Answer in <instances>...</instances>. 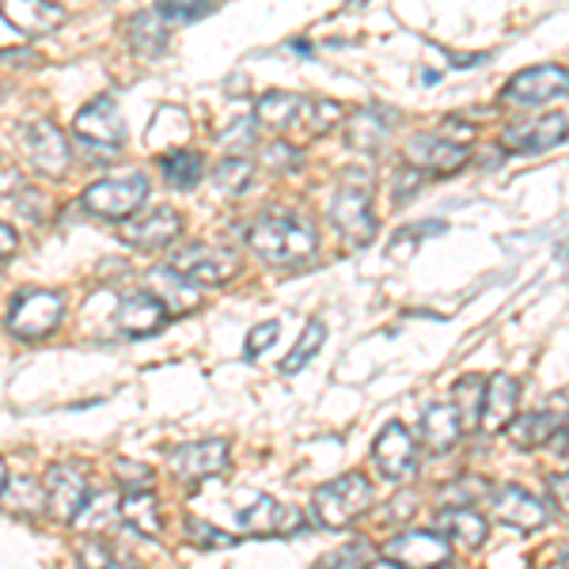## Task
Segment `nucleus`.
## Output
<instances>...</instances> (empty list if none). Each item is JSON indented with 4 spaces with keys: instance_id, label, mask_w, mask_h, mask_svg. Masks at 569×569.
I'll return each mask as SVG.
<instances>
[{
    "instance_id": "dca6fc26",
    "label": "nucleus",
    "mask_w": 569,
    "mask_h": 569,
    "mask_svg": "<svg viewBox=\"0 0 569 569\" xmlns=\"http://www.w3.org/2000/svg\"><path fill=\"white\" fill-rule=\"evenodd\" d=\"M520 402V383L509 372H498L490 380H482V399H479V429L482 433H501L509 429V421L517 418Z\"/></svg>"
},
{
    "instance_id": "5701e85b",
    "label": "nucleus",
    "mask_w": 569,
    "mask_h": 569,
    "mask_svg": "<svg viewBox=\"0 0 569 569\" xmlns=\"http://www.w3.org/2000/svg\"><path fill=\"white\" fill-rule=\"evenodd\" d=\"M149 292L168 311H194L201 305V289L179 270L163 266V270H149Z\"/></svg>"
},
{
    "instance_id": "c03bdc74",
    "label": "nucleus",
    "mask_w": 569,
    "mask_h": 569,
    "mask_svg": "<svg viewBox=\"0 0 569 569\" xmlns=\"http://www.w3.org/2000/svg\"><path fill=\"white\" fill-rule=\"evenodd\" d=\"M187 539L194 547H236L240 543L236 536H228V531H220V528L206 525V520H194V517L187 520Z\"/></svg>"
},
{
    "instance_id": "864d4df0",
    "label": "nucleus",
    "mask_w": 569,
    "mask_h": 569,
    "mask_svg": "<svg viewBox=\"0 0 569 569\" xmlns=\"http://www.w3.org/2000/svg\"><path fill=\"white\" fill-rule=\"evenodd\" d=\"M4 190H23L20 171H0V194H4Z\"/></svg>"
},
{
    "instance_id": "79ce46f5",
    "label": "nucleus",
    "mask_w": 569,
    "mask_h": 569,
    "mask_svg": "<svg viewBox=\"0 0 569 569\" xmlns=\"http://www.w3.org/2000/svg\"><path fill=\"white\" fill-rule=\"evenodd\" d=\"M262 163H270V171H284V176H297V171L305 168V152H300L297 144H289V141H273V144H266Z\"/></svg>"
},
{
    "instance_id": "ddd939ff",
    "label": "nucleus",
    "mask_w": 569,
    "mask_h": 569,
    "mask_svg": "<svg viewBox=\"0 0 569 569\" xmlns=\"http://www.w3.org/2000/svg\"><path fill=\"white\" fill-rule=\"evenodd\" d=\"M72 137L88 144H103V149H122L126 144V122L122 110L110 96H99L80 107L77 122H72Z\"/></svg>"
},
{
    "instance_id": "aec40b11",
    "label": "nucleus",
    "mask_w": 569,
    "mask_h": 569,
    "mask_svg": "<svg viewBox=\"0 0 569 569\" xmlns=\"http://www.w3.org/2000/svg\"><path fill=\"white\" fill-rule=\"evenodd\" d=\"M566 141V114H547L539 122H525V126H509L501 133V149L505 152H547L555 144Z\"/></svg>"
},
{
    "instance_id": "72a5a7b5",
    "label": "nucleus",
    "mask_w": 569,
    "mask_h": 569,
    "mask_svg": "<svg viewBox=\"0 0 569 569\" xmlns=\"http://www.w3.org/2000/svg\"><path fill=\"white\" fill-rule=\"evenodd\" d=\"M77 528L84 531H107L118 525V498L114 493H88L84 509L77 512V520H72Z\"/></svg>"
},
{
    "instance_id": "13d9d810",
    "label": "nucleus",
    "mask_w": 569,
    "mask_h": 569,
    "mask_svg": "<svg viewBox=\"0 0 569 569\" xmlns=\"http://www.w3.org/2000/svg\"><path fill=\"white\" fill-rule=\"evenodd\" d=\"M350 4H361V0H350Z\"/></svg>"
},
{
    "instance_id": "5fc2aeb1",
    "label": "nucleus",
    "mask_w": 569,
    "mask_h": 569,
    "mask_svg": "<svg viewBox=\"0 0 569 569\" xmlns=\"http://www.w3.org/2000/svg\"><path fill=\"white\" fill-rule=\"evenodd\" d=\"M479 61H482V53H471V58H460V53H452V66H479Z\"/></svg>"
},
{
    "instance_id": "473e14b6",
    "label": "nucleus",
    "mask_w": 569,
    "mask_h": 569,
    "mask_svg": "<svg viewBox=\"0 0 569 569\" xmlns=\"http://www.w3.org/2000/svg\"><path fill=\"white\" fill-rule=\"evenodd\" d=\"M187 133H190V114L182 107L163 103L152 114V126H149V141L152 144H179Z\"/></svg>"
},
{
    "instance_id": "f704fd0d",
    "label": "nucleus",
    "mask_w": 569,
    "mask_h": 569,
    "mask_svg": "<svg viewBox=\"0 0 569 569\" xmlns=\"http://www.w3.org/2000/svg\"><path fill=\"white\" fill-rule=\"evenodd\" d=\"M323 338H327V327L319 323V319H311V323L300 330V338H297V346L289 350V357L281 361V376H297L305 365L311 361V357L319 353V346H323Z\"/></svg>"
},
{
    "instance_id": "9b49d317",
    "label": "nucleus",
    "mask_w": 569,
    "mask_h": 569,
    "mask_svg": "<svg viewBox=\"0 0 569 569\" xmlns=\"http://www.w3.org/2000/svg\"><path fill=\"white\" fill-rule=\"evenodd\" d=\"M42 490H46V512H50L53 520H61V525H72L91 493L88 471L80 463H58L46 471Z\"/></svg>"
},
{
    "instance_id": "f03ea898",
    "label": "nucleus",
    "mask_w": 569,
    "mask_h": 569,
    "mask_svg": "<svg viewBox=\"0 0 569 569\" xmlns=\"http://www.w3.org/2000/svg\"><path fill=\"white\" fill-rule=\"evenodd\" d=\"M330 224L342 236L346 247L361 251L376 240V209H372V176L369 171H350L330 201Z\"/></svg>"
},
{
    "instance_id": "b1692460",
    "label": "nucleus",
    "mask_w": 569,
    "mask_h": 569,
    "mask_svg": "<svg viewBox=\"0 0 569 569\" xmlns=\"http://www.w3.org/2000/svg\"><path fill=\"white\" fill-rule=\"evenodd\" d=\"M437 531L445 536L448 547H460V550H479L486 543V536H490L486 520L475 509H440Z\"/></svg>"
},
{
    "instance_id": "9d476101",
    "label": "nucleus",
    "mask_w": 569,
    "mask_h": 569,
    "mask_svg": "<svg viewBox=\"0 0 569 569\" xmlns=\"http://www.w3.org/2000/svg\"><path fill=\"white\" fill-rule=\"evenodd\" d=\"M372 463L388 482H410L418 475V445L402 421H388L372 445Z\"/></svg>"
},
{
    "instance_id": "09e8293b",
    "label": "nucleus",
    "mask_w": 569,
    "mask_h": 569,
    "mask_svg": "<svg viewBox=\"0 0 569 569\" xmlns=\"http://www.w3.org/2000/svg\"><path fill=\"white\" fill-rule=\"evenodd\" d=\"M421 182H426V176H421L418 168H410V163H402V168L395 171V201H399V206L402 201H410L418 194Z\"/></svg>"
},
{
    "instance_id": "a211bd4d",
    "label": "nucleus",
    "mask_w": 569,
    "mask_h": 569,
    "mask_svg": "<svg viewBox=\"0 0 569 569\" xmlns=\"http://www.w3.org/2000/svg\"><path fill=\"white\" fill-rule=\"evenodd\" d=\"M0 16L16 27V31L31 34H53L61 23H66V8L53 4V0H0Z\"/></svg>"
},
{
    "instance_id": "a19ab883",
    "label": "nucleus",
    "mask_w": 569,
    "mask_h": 569,
    "mask_svg": "<svg viewBox=\"0 0 569 569\" xmlns=\"http://www.w3.org/2000/svg\"><path fill=\"white\" fill-rule=\"evenodd\" d=\"M490 490H493V486L482 482V479H463V482L448 486L440 501H445V509H471L479 498H490Z\"/></svg>"
},
{
    "instance_id": "c9c22d12",
    "label": "nucleus",
    "mask_w": 569,
    "mask_h": 569,
    "mask_svg": "<svg viewBox=\"0 0 569 569\" xmlns=\"http://www.w3.org/2000/svg\"><path fill=\"white\" fill-rule=\"evenodd\" d=\"M346 118L342 103H335V99H305V107H300V118L297 126H305L311 137L327 133L330 126H338Z\"/></svg>"
},
{
    "instance_id": "603ef678",
    "label": "nucleus",
    "mask_w": 569,
    "mask_h": 569,
    "mask_svg": "<svg viewBox=\"0 0 569 569\" xmlns=\"http://www.w3.org/2000/svg\"><path fill=\"white\" fill-rule=\"evenodd\" d=\"M550 498L558 501V509H566V475H550Z\"/></svg>"
},
{
    "instance_id": "49530a36",
    "label": "nucleus",
    "mask_w": 569,
    "mask_h": 569,
    "mask_svg": "<svg viewBox=\"0 0 569 569\" xmlns=\"http://www.w3.org/2000/svg\"><path fill=\"white\" fill-rule=\"evenodd\" d=\"M281 338V323L278 319H270V323H259V327H251V335H247V350L243 357L247 361H259V357L270 350L273 342Z\"/></svg>"
},
{
    "instance_id": "58836bf2",
    "label": "nucleus",
    "mask_w": 569,
    "mask_h": 569,
    "mask_svg": "<svg viewBox=\"0 0 569 569\" xmlns=\"http://www.w3.org/2000/svg\"><path fill=\"white\" fill-rule=\"evenodd\" d=\"M217 0H156V16L163 23H198L213 12Z\"/></svg>"
},
{
    "instance_id": "bb28decb",
    "label": "nucleus",
    "mask_w": 569,
    "mask_h": 569,
    "mask_svg": "<svg viewBox=\"0 0 569 569\" xmlns=\"http://www.w3.org/2000/svg\"><path fill=\"white\" fill-rule=\"evenodd\" d=\"M160 171L176 190H194L206 176V156L190 149H168L160 156Z\"/></svg>"
},
{
    "instance_id": "a878e982",
    "label": "nucleus",
    "mask_w": 569,
    "mask_h": 569,
    "mask_svg": "<svg viewBox=\"0 0 569 569\" xmlns=\"http://www.w3.org/2000/svg\"><path fill=\"white\" fill-rule=\"evenodd\" d=\"M247 505L236 509V517H240V525L247 531H254V536H278L284 531L281 525L289 520V509L278 505L273 498H266V493H243Z\"/></svg>"
},
{
    "instance_id": "6e6552de",
    "label": "nucleus",
    "mask_w": 569,
    "mask_h": 569,
    "mask_svg": "<svg viewBox=\"0 0 569 569\" xmlns=\"http://www.w3.org/2000/svg\"><path fill=\"white\" fill-rule=\"evenodd\" d=\"M228 463H232V448H228L224 437L190 440V445H179L176 452L168 456L171 475H176L179 482H190V486L224 475Z\"/></svg>"
},
{
    "instance_id": "3c124183",
    "label": "nucleus",
    "mask_w": 569,
    "mask_h": 569,
    "mask_svg": "<svg viewBox=\"0 0 569 569\" xmlns=\"http://www.w3.org/2000/svg\"><path fill=\"white\" fill-rule=\"evenodd\" d=\"M16 247H20V236H16V228L12 224H4L0 220V262H8L16 254Z\"/></svg>"
},
{
    "instance_id": "de8ad7c7",
    "label": "nucleus",
    "mask_w": 569,
    "mask_h": 569,
    "mask_svg": "<svg viewBox=\"0 0 569 569\" xmlns=\"http://www.w3.org/2000/svg\"><path fill=\"white\" fill-rule=\"evenodd\" d=\"M421 224H426V228H407V236H402V232L395 236L391 254H410L421 240H426V236H440V232H445V224H440V220H421Z\"/></svg>"
},
{
    "instance_id": "0eeeda50",
    "label": "nucleus",
    "mask_w": 569,
    "mask_h": 569,
    "mask_svg": "<svg viewBox=\"0 0 569 569\" xmlns=\"http://www.w3.org/2000/svg\"><path fill=\"white\" fill-rule=\"evenodd\" d=\"M20 144H23V156L39 176L46 179H61L72 163V152H69V141L50 118H34V122L23 126L20 133Z\"/></svg>"
},
{
    "instance_id": "412c9836",
    "label": "nucleus",
    "mask_w": 569,
    "mask_h": 569,
    "mask_svg": "<svg viewBox=\"0 0 569 569\" xmlns=\"http://www.w3.org/2000/svg\"><path fill=\"white\" fill-rule=\"evenodd\" d=\"M421 440L433 456L452 452L456 445L463 440V421L456 415L452 402H433V407L421 415Z\"/></svg>"
},
{
    "instance_id": "f257e3e1",
    "label": "nucleus",
    "mask_w": 569,
    "mask_h": 569,
    "mask_svg": "<svg viewBox=\"0 0 569 569\" xmlns=\"http://www.w3.org/2000/svg\"><path fill=\"white\" fill-rule=\"evenodd\" d=\"M247 247L270 266H305L316 259L319 232L308 217L297 213H262L247 228Z\"/></svg>"
},
{
    "instance_id": "20e7f679",
    "label": "nucleus",
    "mask_w": 569,
    "mask_h": 569,
    "mask_svg": "<svg viewBox=\"0 0 569 569\" xmlns=\"http://www.w3.org/2000/svg\"><path fill=\"white\" fill-rule=\"evenodd\" d=\"M61 319H66V297L53 289H31L16 297L12 311H8V330L23 342H39L61 327Z\"/></svg>"
},
{
    "instance_id": "4be33fe9",
    "label": "nucleus",
    "mask_w": 569,
    "mask_h": 569,
    "mask_svg": "<svg viewBox=\"0 0 569 569\" xmlns=\"http://www.w3.org/2000/svg\"><path fill=\"white\" fill-rule=\"evenodd\" d=\"M388 110L380 107H361L353 110L350 118H346V144L357 152H383V144H388Z\"/></svg>"
},
{
    "instance_id": "2eb2a0df",
    "label": "nucleus",
    "mask_w": 569,
    "mask_h": 569,
    "mask_svg": "<svg viewBox=\"0 0 569 569\" xmlns=\"http://www.w3.org/2000/svg\"><path fill=\"white\" fill-rule=\"evenodd\" d=\"M467 144H448L440 141L437 133H418L407 141V163L410 168H418L421 176H433V179H448L456 176V171L467 163Z\"/></svg>"
},
{
    "instance_id": "6e6d98bb",
    "label": "nucleus",
    "mask_w": 569,
    "mask_h": 569,
    "mask_svg": "<svg viewBox=\"0 0 569 569\" xmlns=\"http://www.w3.org/2000/svg\"><path fill=\"white\" fill-rule=\"evenodd\" d=\"M365 569H399V566H395L391 558H372V562L365 566Z\"/></svg>"
},
{
    "instance_id": "37998d69",
    "label": "nucleus",
    "mask_w": 569,
    "mask_h": 569,
    "mask_svg": "<svg viewBox=\"0 0 569 569\" xmlns=\"http://www.w3.org/2000/svg\"><path fill=\"white\" fill-rule=\"evenodd\" d=\"M456 399H460L456 415H460L463 433H467V426H475V418H479V399H482V380H479V376H463V380L456 383Z\"/></svg>"
},
{
    "instance_id": "393cba45",
    "label": "nucleus",
    "mask_w": 569,
    "mask_h": 569,
    "mask_svg": "<svg viewBox=\"0 0 569 569\" xmlns=\"http://www.w3.org/2000/svg\"><path fill=\"white\" fill-rule=\"evenodd\" d=\"M118 517L144 539H160V531H163L160 501H156L152 490H126L122 498H118Z\"/></svg>"
},
{
    "instance_id": "ea45409f",
    "label": "nucleus",
    "mask_w": 569,
    "mask_h": 569,
    "mask_svg": "<svg viewBox=\"0 0 569 569\" xmlns=\"http://www.w3.org/2000/svg\"><path fill=\"white\" fill-rule=\"evenodd\" d=\"M254 130H259V122H254L251 114H247V118H236V122L228 126L224 133H217V144H220V149H224L228 156H247V152L254 149V141H259V133H254Z\"/></svg>"
},
{
    "instance_id": "6ab92c4d",
    "label": "nucleus",
    "mask_w": 569,
    "mask_h": 569,
    "mask_svg": "<svg viewBox=\"0 0 569 569\" xmlns=\"http://www.w3.org/2000/svg\"><path fill=\"white\" fill-rule=\"evenodd\" d=\"M168 327V308L152 297L149 289L130 292V297L118 305V330L130 338H152Z\"/></svg>"
},
{
    "instance_id": "4d7b16f0",
    "label": "nucleus",
    "mask_w": 569,
    "mask_h": 569,
    "mask_svg": "<svg viewBox=\"0 0 569 569\" xmlns=\"http://www.w3.org/2000/svg\"><path fill=\"white\" fill-rule=\"evenodd\" d=\"M4 486H8V463L0 460V493H4Z\"/></svg>"
},
{
    "instance_id": "423d86ee",
    "label": "nucleus",
    "mask_w": 569,
    "mask_h": 569,
    "mask_svg": "<svg viewBox=\"0 0 569 569\" xmlns=\"http://www.w3.org/2000/svg\"><path fill=\"white\" fill-rule=\"evenodd\" d=\"M569 88V77L562 66H536L525 69L501 88V107H520V110H536L547 103H562Z\"/></svg>"
},
{
    "instance_id": "c85d7f7f",
    "label": "nucleus",
    "mask_w": 569,
    "mask_h": 569,
    "mask_svg": "<svg viewBox=\"0 0 569 569\" xmlns=\"http://www.w3.org/2000/svg\"><path fill=\"white\" fill-rule=\"evenodd\" d=\"M126 39H130V46L141 58H160L168 50V23L156 12H137L130 27H126Z\"/></svg>"
},
{
    "instance_id": "cd10ccee",
    "label": "nucleus",
    "mask_w": 569,
    "mask_h": 569,
    "mask_svg": "<svg viewBox=\"0 0 569 569\" xmlns=\"http://www.w3.org/2000/svg\"><path fill=\"white\" fill-rule=\"evenodd\" d=\"M558 426H562V418H555L550 410H531V415L509 421V440L517 448H525V452H531V448H543L555 437Z\"/></svg>"
},
{
    "instance_id": "39448f33",
    "label": "nucleus",
    "mask_w": 569,
    "mask_h": 569,
    "mask_svg": "<svg viewBox=\"0 0 569 569\" xmlns=\"http://www.w3.org/2000/svg\"><path fill=\"white\" fill-rule=\"evenodd\" d=\"M84 209L103 220H130L149 201V179L141 171H130L122 179H99L84 190Z\"/></svg>"
},
{
    "instance_id": "4468645a",
    "label": "nucleus",
    "mask_w": 569,
    "mask_h": 569,
    "mask_svg": "<svg viewBox=\"0 0 569 569\" xmlns=\"http://www.w3.org/2000/svg\"><path fill=\"white\" fill-rule=\"evenodd\" d=\"M490 509H493V520L505 528H517V531H536L547 525V505L536 498V493H528L525 486L517 482H505L498 490H490Z\"/></svg>"
},
{
    "instance_id": "4c0bfd02",
    "label": "nucleus",
    "mask_w": 569,
    "mask_h": 569,
    "mask_svg": "<svg viewBox=\"0 0 569 569\" xmlns=\"http://www.w3.org/2000/svg\"><path fill=\"white\" fill-rule=\"evenodd\" d=\"M372 558H376V547L369 539H353V543H346V547H338L319 558L316 569H365Z\"/></svg>"
},
{
    "instance_id": "a18cd8bd",
    "label": "nucleus",
    "mask_w": 569,
    "mask_h": 569,
    "mask_svg": "<svg viewBox=\"0 0 569 569\" xmlns=\"http://www.w3.org/2000/svg\"><path fill=\"white\" fill-rule=\"evenodd\" d=\"M114 479L122 490H152V467L144 463H133V460H118L114 463Z\"/></svg>"
},
{
    "instance_id": "8fccbe9b",
    "label": "nucleus",
    "mask_w": 569,
    "mask_h": 569,
    "mask_svg": "<svg viewBox=\"0 0 569 569\" xmlns=\"http://www.w3.org/2000/svg\"><path fill=\"white\" fill-rule=\"evenodd\" d=\"M437 137H440V141H448V144H471V126H467V122L460 126L456 118H448V122L437 130Z\"/></svg>"
},
{
    "instance_id": "c756f323",
    "label": "nucleus",
    "mask_w": 569,
    "mask_h": 569,
    "mask_svg": "<svg viewBox=\"0 0 569 569\" xmlns=\"http://www.w3.org/2000/svg\"><path fill=\"white\" fill-rule=\"evenodd\" d=\"M300 107H305V99L292 96V91H266L254 103V122L273 126V130H289V126H297Z\"/></svg>"
},
{
    "instance_id": "7ed1b4c3",
    "label": "nucleus",
    "mask_w": 569,
    "mask_h": 569,
    "mask_svg": "<svg viewBox=\"0 0 569 569\" xmlns=\"http://www.w3.org/2000/svg\"><path fill=\"white\" fill-rule=\"evenodd\" d=\"M372 482L365 475H338V479L323 482L311 493V517H316L319 528L338 531L353 525L357 517H365L372 509Z\"/></svg>"
},
{
    "instance_id": "f3484780",
    "label": "nucleus",
    "mask_w": 569,
    "mask_h": 569,
    "mask_svg": "<svg viewBox=\"0 0 569 569\" xmlns=\"http://www.w3.org/2000/svg\"><path fill=\"white\" fill-rule=\"evenodd\" d=\"M182 236V213L171 206H160L152 213H144L141 220H130L122 228V240L130 247H141V251H160V247L176 243Z\"/></svg>"
},
{
    "instance_id": "7c9ffc66",
    "label": "nucleus",
    "mask_w": 569,
    "mask_h": 569,
    "mask_svg": "<svg viewBox=\"0 0 569 569\" xmlns=\"http://www.w3.org/2000/svg\"><path fill=\"white\" fill-rule=\"evenodd\" d=\"M77 566L80 569H137L110 539H80L77 543Z\"/></svg>"
},
{
    "instance_id": "e433bc0d",
    "label": "nucleus",
    "mask_w": 569,
    "mask_h": 569,
    "mask_svg": "<svg viewBox=\"0 0 569 569\" xmlns=\"http://www.w3.org/2000/svg\"><path fill=\"white\" fill-rule=\"evenodd\" d=\"M8 490V509L16 512V517H34V512L46 509V490L39 479H16L4 486Z\"/></svg>"
},
{
    "instance_id": "f8f14e48",
    "label": "nucleus",
    "mask_w": 569,
    "mask_h": 569,
    "mask_svg": "<svg viewBox=\"0 0 569 569\" xmlns=\"http://www.w3.org/2000/svg\"><path fill=\"white\" fill-rule=\"evenodd\" d=\"M171 270H179L182 278H190L198 289H209V284H224L228 278H236L240 262H236L232 251H220V247H206V243H190L182 251L171 254Z\"/></svg>"
},
{
    "instance_id": "1a4fd4ad",
    "label": "nucleus",
    "mask_w": 569,
    "mask_h": 569,
    "mask_svg": "<svg viewBox=\"0 0 569 569\" xmlns=\"http://www.w3.org/2000/svg\"><path fill=\"white\" fill-rule=\"evenodd\" d=\"M383 555L391 558L399 569H448L452 566V547L445 543L440 531H426V528H410L402 536L388 539Z\"/></svg>"
},
{
    "instance_id": "2f4dec72",
    "label": "nucleus",
    "mask_w": 569,
    "mask_h": 569,
    "mask_svg": "<svg viewBox=\"0 0 569 569\" xmlns=\"http://www.w3.org/2000/svg\"><path fill=\"white\" fill-rule=\"evenodd\" d=\"M251 179H254V163L247 156H228V160H220L213 168V187L224 198H240L251 187Z\"/></svg>"
}]
</instances>
